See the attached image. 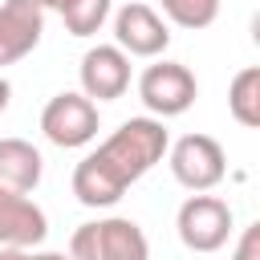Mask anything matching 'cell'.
<instances>
[{"label": "cell", "instance_id": "cell-11", "mask_svg": "<svg viewBox=\"0 0 260 260\" xmlns=\"http://www.w3.org/2000/svg\"><path fill=\"white\" fill-rule=\"evenodd\" d=\"M41 183V150L24 138H0V187L28 195Z\"/></svg>", "mask_w": 260, "mask_h": 260}, {"label": "cell", "instance_id": "cell-13", "mask_svg": "<svg viewBox=\"0 0 260 260\" xmlns=\"http://www.w3.org/2000/svg\"><path fill=\"white\" fill-rule=\"evenodd\" d=\"M110 16V0H65L61 4V20L73 37H93Z\"/></svg>", "mask_w": 260, "mask_h": 260}, {"label": "cell", "instance_id": "cell-6", "mask_svg": "<svg viewBox=\"0 0 260 260\" xmlns=\"http://www.w3.org/2000/svg\"><path fill=\"white\" fill-rule=\"evenodd\" d=\"M228 171L223 146L211 134H183L171 146V175L187 187V191H211Z\"/></svg>", "mask_w": 260, "mask_h": 260}, {"label": "cell", "instance_id": "cell-1", "mask_svg": "<svg viewBox=\"0 0 260 260\" xmlns=\"http://www.w3.org/2000/svg\"><path fill=\"white\" fill-rule=\"evenodd\" d=\"M171 138L158 118L122 122L93 154L73 167V195L85 207H114L130 183H138L154 162H162Z\"/></svg>", "mask_w": 260, "mask_h": 260}, {"label": "cell", "instance_id": "cell-2", "mask_svg": "<svg viewBox=\"0 0 260 260\" xmlns=\"http://www.w3.org/2000/svg\"><path fill=\"white\" fill-rule=\"evenodd\" d=\"M146 256H150L146 232L126 215L81 223L69 236V260H146Z\"/></svg>", "mask_w": 260, "mask_h": 260}, {"label": "cell", "instance_id": "cell-5", "mask_svg": "<svg viewBox=\"0 0 260 260\" xmlns=\"http://www.w3.org/2000/svg\"><path fill=\"white\" fill-rule=\"evenodd\" d=\"M175 228L191 252H219L232 236V207L215 195H191L179 207Z\"/></svg>", "mask_w": 260, "mask_h": 260}, {"label": "cell", "instance_id": "cell-10", "mask_svg": "<svg viewBox=\"0 0 260 260\" xmlns=\"http://www.w3.org/2000/svg\"><path fill=\"white\" fill-rule=\"evenodd\" d=\"M45 236H49L45 211L28 195L0 187V248H32Z\"/></svg>", "mask_w": 260, "mask_h": 260}, {"label": "cell", "instance_id": "cell-3", "mask_svg": "<svg viewBox=\"0 0 260 260\" xmlns=\"http://www.w3.org/2000/svg\"><path fill=\"white\" fill-rule=\"evenodd\" d=\"M195 73L179 61H158V65H146L142 77H138V98L142 106L162 122V118H179L195 106Z\"/></svg>", "mask_w": 260, "mask_h": 260}, {"label": "cell", "instance_id": "cell-4", "mask_svg": "<svg viewBox=\"0 0 260 260\" xmlns=\"http://www.w3.org/2000/svg\"><path fill=\"white\" fill-rule=\"evenodd\" d=\"M41 130L53 146L61 150H77L85 142L98 138V106L85 93H57L49 98V106L41 110Z\"/></svg>", "mask_w": 260, "mask_h": 260}, {"label": "cell", "instance_id": "cell-12", "mask_svg": "<svg viewBox=\"0 0 260 260\" xmlns=\"http://www.w3.org/2000/svg\"><path fill=\"white\" fill-rule=\"evenodd\" d=\"M228 110L240 126L256 130L260 126V69L248 65L232 77V89H228Z\"/></svg>", "mask_w": 260, "mask_h": 260}, {"label": "cell", "instance_id": "cell-15", "mask_svg": "<svg viewBox=\"0 0 260 260\" xmlns=\"http://www.w3.org/2000/svg\"><path fill=\"white\" fill-rule=\"evenodd\" d=\"M232 260H260V223L244 228V236H240V244H236V256H232Z\"/></svg>", "mask_w": 260, "mask_h": 260}, {"label": "cell", "instance_id": "cell-8", "mask_svg": "<svg viewBox=\"0 0 260 260\" xmlns=\"http://www.w3.org/2000/svg\"><path fill=\"white\" fill-rule=\"evenodd\" d=\"M130 85V57L118 45H93L81 57V93L89 102H114Z\"/></svg>", "mask_w": 260, "mask_h": 260}, {"label": "cell", "instance_id": "cell-7", "mask_svg": "<svg viewBox=\"0 0 260 260\" xmlns=\"http://www.w3.org/2000/svg\"><path fill=\"white\" fill-rule=\"evenodd\" d=\"M114 37H118V49L126 57H158L171 45V28H167V20L150 4H126V8H118Z\"/></svg>", "mask_w": 260, "mask_h": 260}, {"label": "cell", "instance_id": "cell-16", "mask_svg": "<svg viewBox=\"0 0 260 260\" xmlns=\"http://www.w3.org/2000/svg\"><path fill=\"white\" fill-rule=\"evenodd\" d=\"M0 260H32V252H24V248H0Z\"/></svg>", "mask_w": 260, "mask_h": 260}, {"label": "cell", "instance_id": "cell-18", "mask_svg": "<svg viewBox=\"0 0 260 260\" xmlns=\"http://www.w3.org/2000/svg\"><path fill=\"white\" fill-rule=\"evenodd\" d=\"M32 4H37L41 12H45V8H57V12H61V4H65V0H32Z\"/></svg>", "mask_w": 260, "mask_h": 260}, {"label": "cell", "instance_id": "cell-17", "mask_svg": "<svg viewBox=\"0 0 260 260\" xmlns=\"http://www.w3.org/2000/svg\"><path fill=\"white\" fill-rule=\"evenodd\" d=\"M8 98H12V85H8V81H4V77H0V114H4V110H8Z\"/></svg>", "mask_w": 260, "mask_h": 260}, {"label": "cell", "instance_id": "cell-14", "mask_svg": "<svg viewBox=\"0 0 260 260\" xmlns=\"http://www.w3.org/2000/svg\"><path fill=\"white\" fill-rule=\"evenodd\" d=\"M162 12L179 28H207L219 16V0H162Z\"/></svg>", "mask_w": 260, "mask_h": 260}, {"label": "cell", "instance_id": "cell-9", "mask_svg": "<svg viewBox=\"0 0 260 260\" xmlns=\"http://www.w3.org/2000/svg\"><path fill=\"white\" fill-rule=\"evenodd\" d=\"M45 12L32 0H4L0 4V65H16L41 45Z\"/></svg>", "mask_w": 260, "mask_h": 260}, {"label": "cell", "instance_id": "cell-19", "mask_svg": "<svg viewBox=\"0 0 260 260\" xmlns=\"http://www.w3.org/2000/svg\"><path fill=\"white\" fill-rule=\"evenodd\" d=\"M32 260H69V256H61V252H41V256H32Z\"/></svg>", "mask_w": 260, "mask_h": 260}]
</instances>
